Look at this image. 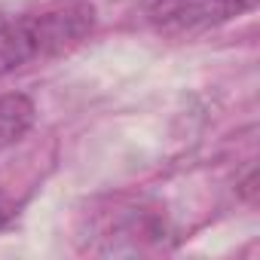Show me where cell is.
Wrapping results in <instances>:
<instances>
[{
  "instance_id": "obj_4",
  "label": "cell",
  "mask_w": 260,
  "mask_h": 260,
  "mask_svg": "<svg viewBox=\"0 0 260 260\" xmlns=\"http://www.w3.org/2000/svg\"><path fill=\"white\" fill-rule=\"evenodd\" d=\"M7 223V208H4V199H0V226Z\"/></svg>"
},
{
  "instance_id": "obj_2",
  "label": "cell",
  "mask_w": 260,
  "mask_h": 260,
  "mask_svg": "<svg viewBox=\"0 0 260 260\" xmlns=\"http://www.w3.org/2000/svg\"><path fill=\"white\" fill-rule=\"evenodd\" d=\"M257 7V0H147V19L169 34H199L226 25Z\"/></svg>"
},
{
  "instance_id": "obj_1",
  "label": "cell",
  "mask_w": 260,
  "mask_h": 260,
  "mask_svg": "<svg viewBox=\"0 0 260 260\" xmlns=\"http://www.w3.org/2000/svg\"><path fill=\"white\" fill-rule=\"evenodd\" d=\"M92 28L95 10L83 0L46 7L37 13L0 16V77L77 46L92 34Z\"/></svg>"
},
{
  "instance_id": "obj_3",
  "label": "cell",
  "mask_w": 260,
  "mask_h": 260,
  "mask_svg": "<svg viewBox=\"0 0 260 260\" xmlns=\"http://www.w3.org/2000/svg\"><path fill=\"white\" fill-rule=\"evenodd\" d=\"M34 101L28 95L10 92L0 95V147H10L28 135V128L34 125Z\"/></svg>"
}]
</instances>
